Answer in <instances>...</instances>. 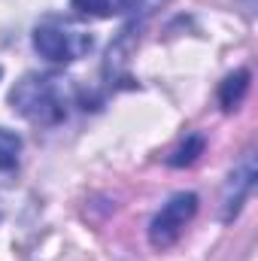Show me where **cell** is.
Masks as SVG:
<instances>
[{
	"label": "cell",
	"instance_id": "6da1fadb",
	"mask_svg": "<svg viewBox=\"0 0 258 261\" xmlns=\"http://www.w3.org/2000/svg\"><path fill=\"white\" fill-rule=\"evenodd\" d=\"M9 103L21 119L43 128H55L67 122L76 103V88L58 73H28L9 91Z\"/></svg>",
	"mask_w": 258,
	"mask_h": 261
},
{
	"label": "cell",
	"instance_id": "3957f363",
	"mask_svg": "<svg viewBox=\"0 0 258 261\" xmlns=\"http://www.w3.org/2000/svg\"><path fill=\"white\" fill-rule=\"evenodd\" d=\"M197 213V197L192 192H179L173 195L152 219L149 225V243L155 249H167L179 240V234L186 231V225L192 222V216Z\"/></svg>",
	"mask_w": 258,
	"mask_h": 261
},
{
	"label": "cell",
	"instance_id": "8992f818",
	"mask_svg": "<svg viewBox=\"0 0 258 261\" xmlns=\"http://www.w3.org/2000/svg\"><path fill=\"white\" fill-rule=\"evenodd\" d=\"M246 88H249V73H246V70L228 76V79L222 82V91H219L222 107H225V110H237L240 100H243V94H246Z\"/></svg>",
	"mask_w": 258,
	"mask_h": 261
},
{
	"label": "cell",
	"instance_id": "277c9868",
	"mask_svg": "<svg viewBox=\"0 0 258 261\" xmlns=\"http://www.w3.org/2000/svg\"><path fill=\"white\" fill-rule=\"evenodd\" d=\"M252 179H255V167H252V158H246L243 167H240L237 173H231L228 195H225V219H231V216L240 210V203H243L246 192L252 189Z\"/></svg>",
	"mask_w": 258,
	"mask_h": 261
},
{
	"label": "cell",
	"instance_id": "7a4b0ae2",
	"mask_svg": "<svg viewBox=\"0 0 258 261\" xmlns=\"http://www.w3.org/2000/svg\"><path fill=\"white\" fill-rule=\"evenodd\" d=\"M91 46H94L91 31L64 15H46L34 28V49L52 64H73L85 58Z\"/></svg>",
	"mask_w": 258,
	"mask_h": 261
},
{
	"label": "cell",
	"instance_id": "52a82bcc",
	"mask_svg": "<svg viewBox=\"0 0 258 261\" xmlns=\"http://www.w3.org/2000/svg\"><path fill=\"white\" fill-rule=\"evenodd\" d=\"M18 152H21V140L12 130L0 128V170H12L18 164Z\"/></svg>",
	"mask_w": 258,
	"mask_h": 261
},
{
	"label": "cell",
	"instance_id": "5b68a950",
	"mask_svg": "<svg viewBox=\"0 0 258 261\" xmlns=\"http://www.w3.org/2000/svg\"><path fill=\"white\" fill-rule=\"evenodd\" d=\"M137 6V0H73V9L79 15H91V18H113V15H125Z\"/></svg>",
	"mask_w": 258,
	"mask_h": 261
},
{
	"label": "cell",
	"instance_id": "ba28073f",
	"mask_svg": "<svg viewBox=\"0 0 258 261\" xmlns=\"http://www.w3.org/2000/svg\"><path fill=\"white\" fill-rule=\"evenodd\" d=\"M200 149H203V140H200V137H192V146H179V149L170 155V164H176V167L192 164L194 158L200 155Z\"/></svg>",
	"mask_w": 258,
	"mask_h": 261
}]
</instances>
